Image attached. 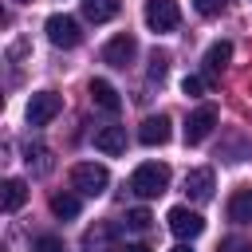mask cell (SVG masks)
<instances>
[{"mask_svg": "<svg viewBox=\"0 0 252 252\" xmlns=\"http://www.w3.org/2000/svg\"><path fill=\"white\" fill-rule=\"evenodd\" d=\"M24 161H28V169H32L35 177H43V173L51 169V150H47V146H28V150H24Z\"/></svg>", "mask_w": 252, "mask_h": 252, "instance_id": "obj_17", "label": "cell"}, {"mask_svg": "<svg viewBox=\"0 0 252 252\" xmlns=\"http://www.w3.org/2000/svg\"><path fill=\"white\" fill-rule=\"evenodd\" d=\"M94 150H102L106 158L126 154V126H98L94 130Z\"/></svg>", "mask_w": 252, "mask_h": 252, "instance_id": "obj_12", "label": "cell"}, {"mask_svg": "<svg viewBox=\"0 0 252 252\" xmlns=\"http://www.w3.org/2000/svg\"><path fill=\"white\" fill-rule=\"evenodd\" d=\"M32 248H35V252H67L59 236H35V244H32Z\"/></svg>", "mask_w": 252, "mask_h": 252, "instance_id": "obj_23", "label": "cell"}, {"mask_svg": "<svg viewBox=\"0 0 252 252\" xmlns=\"http://www.w3.org/2000/svg\"><path fill=\"white\" fill-rule=\"evenodd\" d=\"M169 252H193V248H189V244H177V248H169Z\"/></svg>", "mask_w": 252, "mask_h": 252, "instance_id": "obj_27", "label": "cell"}, {"mask_svg": "<svg viewBox=\"0 0 252 252\" xmlns=\"http://www.w3.org/2000/svg\"><path fill=\"white\" fill-rule=\"evenodd\" d=\"M213 126H217V106L213 102H205V106H197L189 118H185V146H201L209 134H213Z\"/></svg>", "mask_w": 252, "mask_h": 252, "instance_id": "obj_4", "label": "cell"}, {"mask_svg": "<svg viewBox=\"0 0 252 252\" xmlns=\"http://www.w3.org/2000/svg\"><path fill=\"white\" fill-rule=\"evenodd\" d=\"M165 220H169V232H173L177 240H197V236L205 232V220H201V213H193L189 205H173Z\"/></svg>", "mask_w": 252, "mask_h": 252, "instance_id": "obj_5", "label": "cell"}, {"mask_svg": "<svg viewBox=\"0 0 252 252\" xmlns=\"http://www.w3.org/2000/svg\"><path fill=\"white\" fill-rule=\"evenodd\" d=\"M150 220H154V217H150L146 209H130V213H126V228H130V232H146Z\"/></svg>", "mask_w": 252, "mask_h": 252, "instance_id": "obj_20", "label": "cell"}, {"mask_svg": "<svg viewBox=\"0 0 252 252\" xmlns=\"http://www.w3.org/2000/svg\"><path fill=\"white\" fill-rule=\"evenodd\" d=\"M51 213L59 220H75L79 217V193H55L51 197Z\"/></svg>", "mask_w": 252, "mask_h": 252, "instance_id": "obj_19", "label": "cell"}, {"mask_svg": "<svg viewBox=\"0 0 252 252\" xmlns=\"http://www.w3.org/2000/svg\"><path fill=\"white\" fill-rule=\"evenodd\" d=\"M228 59H232V43H228V39H217V43L205 51V83H217L220 71L228 67Z\"/></svg>", "mask_w": 252, "mask_h": 252, "instance_id": "obj_11", "label": "cell"}, {"mask_svg": "<svg viewBox=\"0 0 252 252\" xmlns=\"http://www.w3.org/2000/svg\"><path fill=\"white\" fill-rule=\"evenodd\" d=\"M146 24H150V32H177V24H181L177 0H146Z\"/></svg>", "mask_w": 252, "mask_h": 252, "instance_id": "obj_6", "label": "cell"}, {"mask_svg": "<svg viewBox=\"0 0 252 252\" xmlns=\"http://www.w3.org/2000/svg\"><path fill=\"white\" fill-rule=\"evenodd\" d=\"M122 252H154V248H146V244H126Z\"/></svg>", "mask_w": 252, "mask_h": 252, "instance_id": "obj_26", "label": "cell"}, {"mask_svg": "<svg viewBox=\"0 0 252 252\" xmlns=\"http://www.w3.org/2000/svg\"><path fill=\"white\" fill-rule=\"evenodd\" d=\"M165 189H169V165L161 161H146L130 173V193L138 197H161Z\"/></svg>", "mask_w": 252, "mask_h": 252, "instance_id": "obj_1", "label": "cell"}, {"mask_svg": "<svg viewBox=\"0 0 252 252\" xmlns=\"http://www.w3.org/2000/svg\"><path fill=\"white\" fill-rule=\"evenodd\" d=\"M63 110V98L55 94V91H35L32 98H28V126H47L55 114Z\"/></svg>", "mask_w": 252, "mask_h": 252, "instance_id": "obj_3", "label": "cell"}, {"mask_svg": "<svg viewBox=\"0 0 252 252\" xmlns=\"http://www.w3.org/2000/svg\"><path fill=\"white\" fill-rule=\"evenodd\" d=\"M20 4H32V0H20Z\"/></svg>", "mask_w": 252, "mask_h": 252, "instance_id": "obj_28", "label": "cell"}, {"mask_svg": "<svg viewBox=\"0 0 252 252\" xmlns=\"http://www.w3.org/2000/svg\"><path fill=\"white\" fill-rule=\"evenodd\" d=\"M193 8H197L201 16H220V12L228 8V0H193Z\"/></svg>", "mask_w": 252, "mask_h": 252, "instance_id": "obj_22", "label": "cell"}, {"mask_svg": "<svg viewBox=\"0 0 252 252\" xmlns=\"http://www.w3.org/2000/svg\"><path fill=\"white\" fill-rule=\"evenodd\" d=\"M217 252H252V244H248L244 236H228V240H220Z\"/></svg>", "mask_w": 252, "mask_h": 252, "instance_id": "obj_25", "label": "cell"}, {"mask_svg": "<svg viewBox=\"0 0 252 252\" xmlns=\"http://www.w3.org/2000/svg\"><path fill=\"white\" fill-rule=\"evenodd\" d=\"M83 16L91 24H106L118 16V0H83Z\"/></svg>", "mask_w": 252, "mask_h": 252, "instance_id": "obj_16", "label": "cell"}, {"mask_svg": "<svg viewBox=\"0 0 252 252\" xmlns=\"http://www.w3.org/2000/svg\"><path fill=\"white\" fill-rule=\"evenodd\" d=\"M83 252H122V244H118V224L94 220V224L83 232Z\"/></svg>", "mask_w": 252, "mask_h": 252, "instance_id": "obj_7", "label": "cell"}, {"mask_svg": "<svg viewBox=\"0 0 252 252\" xmlns=\"http://www.w3.org/2000/svg\"><path fill=\"white\" fill-rule=\"evenodd\" d=\"M181 91H185L189 98H197V94L205 91V79H201V75H185V79H181Z\"/></svg>", "mask_w": 252, "mask_h": 252, "instance_id": "obj_24", "label": "cell"}, {"mask_svg": "<svg viewBox=\"0 0 252 252\" xmlns=\"http://www.w3.org/2000/svg\"><path fill=\"white\" fill-rule=\"evenodd\" d=\"M134 55H138V39H134V35H126V32H122V35H114V39L102 47V63H106V67H126Z\"/></svg>", "mask_w": 252, "mask_h": 252, "instance_id": "obj_9", "label": "cell"}, {"mask_svg": "<svg viewBox=\"0 0 252 252\" xmlns=\"http://www.w3.org/2000/svg\"><path fill=\"white\" fill-rule=\"evenodd\" d=\"M43 28H47V39H51L55 47H63V51H71V47L83 43V32H79V24H75L71 16H59V12H55V16H47Z\"/></svg>", "mask_w": 252, "mask_h": 252, "instance_id": "obj_8", "label": "cell"}, {"mask_svg": "<svg viewBox=\"0 0 252 252\" xmlns=\"http://www.w3.org/2000/svg\"><path fill=\"white\" fill-rule=\"evenodd\" d=\"M169 114H150L142 126H138V142L142 146H165L169 142Z\"/></svg>", "mask_w": 252, "mask_h": 252, "instance_id": "obj_10", "label": "cell"}, {"mask_svg": "<svg viewBox=\"0 0 252 252\" xmlns=\"http://www.w3.org/2000/svg\"><path fill=\"white\" fill-rule=\"evenodd\" d=\"M24 201H28V185L20 177H8L4 181V213H16Z\"/></svg>", "mask_w": 252, "mask_h": 252, "instance_id": "obj_18", "label": "cell"}, {"mask_svg": "<svg viewBox=\"0 0 252 252\" xmlns=\"http://www.w3.org/2000/svg\"><path fill=\"white\" fill-rule=\"evenodd\" d=\"M185 197L189 201H209L213 197V169H189L185 173Z\"/></svg>", "mask_w": 252, "mask_h": 252, "instance_id": "obj_14", "label": "cell"}, {"mask_svg": "<svg viewBox=\"0 0 252 252\" xmlns=\"http://www.w3.org/2000/svg\"><path fill=\"white\" fill-rule=\"evenodd\" d=\"M165 71H169V55H165V51H154V55H150V79H158V83H161V79H165Z\"/></svg>", "mask_w": 252, "mask_h": 252, "instance_id": "obj_21", "label": "cell"}, {"mask_svg": "<svg viewBox=\"0 0 252 252\" xmlns=\"http://www.w3.org/2000/svg\"><path fill=\"white\" fill-rule=\"evenodd\" d=\"M106 185H110L106 165H94V161L71 165V189H75L79 197H98V193H106Z\"/></svg>", "mask_w": 252, "mask_h": 252, "instance_id": "obj_2", "label": "cell"}, {"mask_svg": "<svg viewBox=\"0 0 252 252\" xmlns=\"http://www.w3.org/2000/svg\"><path fill=\"white\" fill-rule=\"evenodd\" d=\"M91 102L98 106V110H106V114H118V106H122V98H118V91L106 83V79H91Z\"/></svg>", "mask_w": 252, "mask_h": 252, "instance_id": "obj_15", "label": "cell"}, {"mask_svg": "<svg viewBox=\"0 0 252 252\" xmlns=\"http://www.w3.org/2000/svg\"><path fill=\"white\" fill-rule=\"evenodd\" d=\"M228 220L232 224H252V185H240V189H232V197H228Z\"/></svg>", "mask_w": 252, "mask_h": 252, "instance_id": "obj_13", "label": "cell"}]
</instances>
